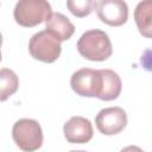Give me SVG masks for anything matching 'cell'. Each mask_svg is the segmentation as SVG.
<instances>
[{
    "label": "cell",
    "instance_id": "1",
    "mask_svg": "<svg viewBox=\"0 0 152 152\" xmlns=\"http://www.w3.org/2000/svg\"><path fill=\"white\" fill-rule=\"evenodd\" d=\"M78 53L88 61L102 62L112 56L113 48L108 34L99 28L86 31L77 42Z\"/></svg>",
    "mask_w": 152,
    "mask_h": 152
},
{
    "label": "cell",
    "instance_id": "2",
    "mask_svg": "<svg viewBox=\"0 0 152 152\" xmlns=\"http://www.w3.org/2000/svg\"><path fill=\"white\" fill-rule=\"evenodd\" d=\"M51 14V5L48 0H19L13 11L15 23L23 27H34L46 21Z\"/></svg>",
    "mask_w": 152,
    "mask_h": 152
},
{
    "label": "cell",
    "instance_id": "3",
    "mask_svg": "<svg viewBox=\"0 0 152 152\" xmlns=\"http://www.w3.org/2000/svg\"><path fill=\"white\" fill-rule=\"evenodd\" d=\"M12 138L15 145L26 152H33L43 145V131L37 120L20 119L12 127Z\"/></svg>",
    "mask_w": 152,
    "mask_h": 152
},
{
    "label": "cell",
    "instance_id": "4",
    "mask_svg": "<svg viewBox=\"0 0 152 152\" xmlns=\"http://www.w3.org/2000/svg\"><path fill=\"white\" fill-rule=\"evenodd\" d=\"M61 40L48 30L34 33L28 42V52L31 57L44 63L56 62L61 56Z\"/></svg>",
    "mask_w": 152,
    "mask_h": 152
},
{
    "label": "cell",
    "instance_id": "5",
    "mask_svg": "<svg viewBox=\"0 0 152 152\" xmlns=\"http://www.w3.org/2000/svg\"><path fill=\"white\" fill-rule=\"evenodd\" d=\"M70 86L71 89L80 96L99 97L102 90L101 70L82 68L71 75Z\"/></svg>",
    "mask_w": 152,
    "mask_h": 152
},
{
    "label": "cell",
    "instance_id": "6",
    "mask_svg": "<svg viewBox=\"0 0 152 152\" xmlns=\"http://www.w3.org/2000/svg\"><path fill=\"white\" fill-rule=\"evenodd\" d=\"M95 125L100 133L115 135L127 126V114L121 107H107L97 113Z\"/></svg>",
    "mask_w": 152,
    "mask_h": 152
},
{
    "label": "cell",
    "instance_id": "7",
    "mask_svg": "<svg viewBox=\"0 0 152 152\" xmlns=\"http://www.w3.org/2000/svg\"><path fill=\"white\" fill-rule=\"evenodd\" d=\"M99 19L113 27L124 25L128 19V6L124 0H100L96 6Z\"/></svg>",
    "mask_w": 152,
    "mask_h": 152
},
{
    "label": "cell",
    "instance_id": "8",
    "mask_svg": "<svg viewBox=\"0 0 152 152\" xmlns=\"http://www.w3.org/2000/svg\"><path fill=\"white\" fill-rule=\"evenodd\" d=\"M63 133L70 144H87L91 140L94 131L88 119L83 116H71L64 124Z\"/></svg>",
    "mask_w": 152,
    "mask_h": 152
},
{
    "label": "cell",
    "instance_id": "9",
    "mask_svg": "<svg viewBox=\"0 0 152 152\" xmlns=\"http://www.w3.org/2000/svg\"><path fill=\"white\" fill-rule=\"evenodd\" d=\"M45 30L52 33L58 40L64 42L71 38L75 32V26L64 14L56 12L45 21Z\"/></svg>",
    "mask_w": 152,
    "mask_h": 152
},
{
    "label": "cell",
    "instance_id": "10",
    "mask_svg": "<svg viewBox=\"0 0 152 152\" xmlns=\"http://www.w3.org/2000/svg\"><path fill=\"white\" fill-rule=\"evenodd\" d=\"M102 74V90L97 99L102 101H113L119 97L121 89H122V82L120 76L110 69H101Z\"/></svg>",
    "mask_w": 152,
    "mask_h": 152
},
{
    "label": "cell",
    "instance_id": "11",
    "mask_svg": "<svg viewBox=\"0 0 152 152\" xmlns=\"http://www.w3.org/2000/svg\"><path fill=\"white\" fill-rule=\"evenodd\" d=\"M134 20L140 34L152 39V0H142L137 5Z\"/></svg>",
    "mask_w": 152,
    "mask_h": 152
},
{
    "label": "cell",
    "instance_id": "12",
    "mask_svg": "<svg viewBox=\"0 0 152 152\" xmlns=\"http://www.w3.org/2000/svg\"><path fill=\"white\" fill-rule=\"evenodd\" d=\"M19 87V78L14 71L7 68L0 70V100L6 101Z\"/></svg>",
    "mask_w": 152,
    "mask_h": 152
},
{
    "label": "cell",
    "instance_id": "13",
    "mask_svg": "<svg viewBox=\"0 0 152 152\" xmlns=\"http://www.w3.org/2000/svg\"><path fill=\"white\" fill-rule=\"evenodd\" d=\"M96 0H66V7L70 13L77 18H84L96 10Z\"/></svg>",
    "mask_w": 152,
    "mask_h": 152
},
{
    "label": "cell",
    "instance_id": "14",
    "mask_svg": "<svg viewBox=\"0 0 152 152\" xmlns=\"http://www.w3.org/2000/svg\"><path fill=\"white\" fill-rule=\"evenodd\" d=\"M140 63L145 70L152 71V49H147L144 51L140 58Z\"/></svg>",
    "mask_w": 152,
    "mask_h": 152
}]
</instances>
